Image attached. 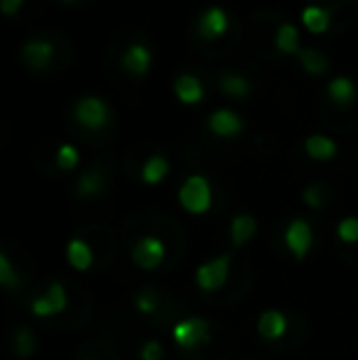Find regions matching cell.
Listing matches in <instances>:
<instances>
[{
  "label": "cell",
  "instance_id": "obj_1",
  "mask_svg": "<svg viewBox=\"0 0 358 360\" xmlns=\"http://www.w3.org/2000/svg\"><path fill=\"white\" fill-rule=\"evenodd\" d=\"M179 204L186 214L201 216L211 209L214 204V191H211V184L204 174H191L184 179V184L179 186Z\"/></svg>",
  "mask_w": 358,
  "mask_h": 360
},
{
  "label": "cell",
  "instance_id": "obj_2",
  "mask_svg": "<svg viewBox=\"0 0 358 360\" xmlns=\"http://www.w3.org/2000/svg\"><path fill=\"white\" fill-rule=\"evenodd\" d=\"M231 275V257L229 255H219V257H211V260L201 262L194 272V282L201 292H219L221 287L229 282Z\"/></svg>",
  "mask_w": 358,
  "mask_h": 360
},
{
  "label": "cell",
  "instance_id": "obj_3",
  "mask_svg": "<svg viewBox=\"0 0 358 360\" xmlns=\"http://www.w3.org/2000/svg\"><path fill=\"white\" fill-rule=\"evenodd\" d=\"M209 333H211V323L201 316L181 319L172 328L174 343H177L179 348H184V351H191V348H199V346H204V343H209Z\"/></svg>",
  "mask_w": 358,
  "mask_h": 360
},
{
  "label": "cell",
  "instance_id": "obj_4",
  "mask_svg": "<svg viewBox=\"0 0 358 360\" xmlns=\"http://www.w3.org/2000/svg\"><path fill=\"white\" fill-rule=\"evenodd\" d=\"M165 257H167V245H165V240H160L158 236L140 238L133 245V250H130V260L135 262V267H140V270H145V272L158 270L165 262Z\"/></svg>",
  "mask_w": 358,
  "mask_h": 360
},
{
  "label": "cell",
  "instance_id": "obj_5",
  "mask_svg": "<svg viewBox=\"0 0 358 360\" xmlns=\"http://www.w3.org/2000/svg\"><path fill=\"white\" fill-rule=\"evenodd\" d=\"M74 115H77L79 125H84L87 130H101L110 123V105L98 96H84L74 105Z\"/></svg>",
  "mask_w": 358,
  "mask_h": 360
},
{
  "label": "cell",
  "instance_id": "obj_6",
  "mask_svg": "<svg viewBox=\"0 0 358 360\" xmlns=\"http://www.w3.org/2000/svg\"><path fill=\"white\" fill-rule=\"evenodd\" d=\"M312 226L305 218H295L290 221V226L285 228V248L295 255V260H305L312 250Z\"/></svg>",
  "mask_w": 358,
  "mask_h": 360
},
{
  "label": "cell",
  "instance_id": "obj_7",
  "mask_svg": "<svg viewBox=\"0 0 358 360\" xmlns=\"http://www.w3.org/2000/svg\"><path fill=\"white\" fill-rule=\"evenodd\" d=\"M67 304H69L67 287H64L62 282H52L49 289H47V294L32 299V304H30V311H32L34 316H39V319H47V316H54V314H62L64 309H67Z\"/></svg>",
  "mask_w": 358,
  "mask_h": 360
},
{
  "label": "cell",
  "instance_id": "obj_8",
  "mask_svg": "<svg viewBox=\"0 0 358 360\" xmlns=\"http://www.w3.org/2000/svg\"><path fill=\"white\" fill-rule=\"evenodd\" d=\"M20 57H23V62L27 64L32 72H42V69H47L49 64H52L54 44L49 42V39L32 37V39H27V42L23 44V49H20Z\"/></svg>",
  "mask_w": 358,
  "mask_h": 360
},
{
  "label": "cell",
  "instance_id": "obj_9",
  "mask_svg": "<svg viewBox=\"0 0 358 360\" xmlns=\"http://www.w3.org/2000/svg\"><path fill=\"white\" fill-rule=\"evenodd\" d=\"M196 30L204 39H219L229 32V13L219 5H211L196 20Z\"/></svg>",
  "mask_w": 358,
  "mask_h": 360
},
{
  "label": "cell",
  "instance_id": "obj_10",
  "mask_svg": "<svg viewBox=\"0 0 358 360\" xmlns=\"http://www.w3.org/2000/svg\"><path fill=\"white\" fill-rule=\"evenodd\" d=\"M120 64H123V69L130 76H135V79H143V76L150 72V67H153V52L148 49V44L135 42V44H130V47L125 49Z\"/></svg>",
  "mask_w": 358,
  "mask_h": 360
},
{
  "label": "cell",
  "instance_id": "obj_11",
  "mask_svg": "<svg viewBox=\"0 0 358 360\" xmlns=\"http://www.w3.org/2000/svg\"><path fill=\"white\" fill-rule=\"evenodd\" d=\"M209 130L216 138H236L243 133V120L231 108H219L209 115Z\"/></svg>",
  "mask_w": 358,
  "mask_h": 360
},
{
  "label": "cell",
  "instance_id": "obj_12",
  "mask_svg": "<svg viewBox=\"0 0 358 360\" xmlns=\"http://www.w3.org/2000/svg\"><path fill=\"white\" fill-rule=\"evenodd\" d=\"M287 316L280 309H265L258 319V333L263 341H277L287 333Z\"/></svg>",
  "mask_w": 358,
  "mask_h": 360
},
{
  "label": "cell",
  "instance_id": "obj_13",
  "mask_svg": "<svg viewBox=\"0 0 358 360\" xmlns=\"http://www.w3.org/2000/svg\"><path fill=\"white\" fill-rule=\"evenodd\" d=\"M174 96H177L179 103L194 105L204 98V84H201L199 76L194 74H181L174 79Z\"/></svg>",
  "mask_w": 358,
  "mask_h": 360
},
{
  "label": "cell",
  "instance_id": "obj_14",
  "mask_svg": "<svg viewBox=\"0 0 358 360\" xmlns=\"http://www.w3.org/2000/svg\"><path fill=\"white\" fill-rule=\"evenodd\" d=\"M229 231H231V243H234V248H243L245 243L258 233V221L250 214H238L231 218Z\"/></svg>",
  "mask_w": 358,
  "mask_h": 360
},
{
  "label": "cell",
  "instance_id": "obj_15",
  "mask_svg": "<svg viewBox=\"0 0 358 360\" xmlns=\"http://www.w3.org/2000/svg\"><path fill=\"white\" fill-rule=\"evenodd\" d=\"M67 260H69V265H72V270L87 272L89 267L94 265V250H91V245L87 240L74 238L67 245Z\"/></svg>",
  "mask_w": 358,
  "mask_h": 360
},
{
  "label": "cell",
  "instance_id": "obj_16",
  "mask_svg": "<svg viewBox=\"0 0 358 360\" xmlns=\"http://www.w3.org/2000/svg\"><path fill=\"white\" fill-rule=\"evenodd\" d=\"M305 152L312 160L326 162V160H334L339 147H336V143L331 138H326V135H309V138L305 140Z\"/></svg>",
  "mask_w": 358,
  "mask_h": 360
},
{
  "label": "cell",
  "instance_id": "obj_17",
  "mask_svg": "<svg viewBox=\"0 0 358 360\" xmlns=\"http://www.w3.org/2000/svg\"><path fill=\"white\" fill-rule=\"evenodd\" d=\"M300 18H302V25H305L312 34H324L331 25L329 10L321 8V5H307V8L302 10Z\"/></svg>",
  "mask_w": 358,
  "mask_h": 360
},
{
  "label": "cell",
  "instance_id": "obj_18",
  "mask_svg": "<svg viewBox=\"0 0 358 360\" xmlns=\"http://www.w3.org/2000/svg\"><path fill=\"white\" fill-rule=\"evenodd\" d=\"M326 91H329V98L341 108H346V105H351L356 101V86L349 76H334L329 81V86H326Z\"/></svg>",
  "mask_w": 358,
  "mask_h": 360
},
{
  "label": "cell",
  "instance_id": "obj_19",
  "mask_svg": "<svg viewBox=\"0 0 358 360\" xmlns=\"http://www.w3.org/2000/svg\"><path fill=\"white\" fill-rule=\"evenodd\" d=\"M297 59H300L302 69H305L309 76H324L326 69H329V59H326V54H321L319 49L302 47L300 54H297Z\"/></svg>",
  "mask_w": 358,
  "mask_h": 360
},
{
  "label": "cell",
  "instance_id": "obj_20",
  "mask_svg": "<svg viewBox=\"0 0 358 360\" xmlns=\"http://www.w3.org/2000/svg\"><path fill=\"white\" fill-rule=\"evenodd\" d=\"M275 47L282 54H300V32L292 22H282L275 32Z\"/></svg>",
  "mask_w": 358,
  "mask_h": 360
},
{
  "label": "cell",
  "instance_id": "obj_21",
  "mask_svg": "<svg viewBox=\"0 0 358 360\" xmlns=\"http://www.w3.org/2000/svg\"><path fill=\"white\" fill-rule=\"evenodd\" d=\"M167 174H170V162H167V157H162V155H153L143 165V172H140L143 181H145V184H150V186L165 181V176H167Z\"/></svg>",
  "mask_w": 358,
  "mask_h": 360
},
{
  "label": "cell",
  "instance_id": "obj_22",
  "mask_svg": "<svg viewBox=\"0 0 358 360\" xmlns=\"http://www.w3.org/2000/svg\"><path fill=\"white\" fill-rule=\"evenodd\" d=\"M219 86H221V91H224L229 98H236V101H243V98H248V94H250V84H248V79L245 76H241V74H224L221 76V81H219Z\"/></svg>",
  "mask_w": 358,
  "mask_h": 360
},
{
  "label": "cell",
  "instance_id": "obj_23",
  "mask_svg": "<svg viewBox=\"0 0 358 360\" xmlns=\"http://www.w3.org/2000/svg\"><path fill=\"white\" fill-rule=\"evenodd\" d=\"M103 189H106V176L101 174V172H96V169L84 172L82 179H79V184H77V194L84 196V199H87V196L101 194Z\"/></svg>",
  "mask_w": 358,
  "mask_h": 360
},
{
  "label": "cell",
  "instance_id": "obj_24",
  "mask_svg": "<svg viewBox=\"0 0 358 360\" xmlns=\"http://www.w3.org/2000/svg\"><path fill=\"white\" fill-rule=\"evenodd\" d=\"M79 150L74 145H69V143H64V145H59L57 147V155H54V162H57V167L62 172H74L79 167Z\"/></svg>",
  "mask_w": 358,
  "mask_h": 360
},
{
  "label": "cell",
  "instance_id": "obj_25",
  "mask_svg": "<svg viewBox=\"0 0 358 360\" xmlns=\"http://www.w3.org/2000/svg\"><path fill=\"white\" fill-rule=\"evenodd\" d=\"M13 343H15V353H18L20 358H30L34 353V348H37V341H34L30 328H18Z\"/></svg>",
  "mask_w": 358,
  "mask_h": 360
},
{
  "label": "cell",
  "instance_id": "obj_26",
  "mask_svg": "<svg viewBox=\"0 0 358 360\" xmlns=\"http://www.w3.org/2000/svg\"><path fill=\"white\" fill-rule=\"evenodd\" d=\"M336 236H339V240L346 243V245H354V243H358V216L341 218L339 226H336Z\"/></svg>",
  "mask_w": 358,
  "mask_h": 360
},
{
  "label": "cell",
  "instance_id": "obj_27",
  "mask_svg": "<svg viewBox=\"0 0 358 360\" xmlns=\"http://www.w3.org/2000/svg\"><path fill=\"white\" fill-rule=\"evenodd\" d=\"M0 285L8 289V292H15V289L20 287V277H18L13 262H10V257L5 255V252L0 255Z\"/></svg>",
  "mask_w": 358,
  "mask_h": 360
},
{
  "label": "cell",
  "instance_id": "obj_28",
  "mask_svg": "<svg viewBox=\"0 0 358 360\" xmlns=\"http://www.w3.org/2000/svg\"><path fill=\"white\" fill-rule=\"evenodd\" d=\"M158 304H160L158 294L150 292V289H145V292H140L138 297H135V309H138V311H143V314L158 311Z\"/></svg>",
  "mask_w": 358,
  "mask_h": 360
},
{
  "label": "cell",
  "instance_id": "obj_29",
  "mask_svg": "<svg viewBox=\"0 0 358 360\" xmlns=\"http://www.w3.org/2000/svg\"><path fill=\"white\" fill-rule=\"evenodd\" d=\"M165 348L160 341H145V346L140 348V360H162Z\"/></svg>",
  "mask_w": 358,
  "mask_h": 360
},
{
  "label": "cell",
  "instance_id": "obj_30",
  "mask_svg": "<svg viewBox=\"0 0 358 360\" xmlns=\"http://www.w3.org/2000/svg\"><path fill=\"white\" fill-rule=\"evenodd\" d=\"M302 199H305V204L309 206V209H321L324 206V199H321V186L319 184H309L305 189V194H302Z\"/></svg>",
  "mask_w": 358,
  "mask_h": 360
},
{
  "label": "cell",
  "instance_id": "obj_31",
  "mask_svg": "<svg viewBox=\"0 0 358 360\" xmlns=\"http://www.w3.org/2000/svg\"><path fill=\"white\" fill-rule=\"evenodd\" d=\"M23 3L25 0H0V13L8 15V18H13V15L23 8Z\"/></svg>",
  "mask_w": 358,
  "mask_h": 360
},
{
  "label": "cell",
  "instance_id": "obj_32",
  "mask_svg": "<svg viewBox=\"0 0 358 360\" xmlns=\"http://www.w3.org/2000/svg\"><path fill=\"white\" fill-rule=\"evenodd\" d=\"M59 3H64V5H72V3H79V0H59Z\"/></svg>",
  "mask_w": 358,
  "mask_h": 360
}]
</instances>
